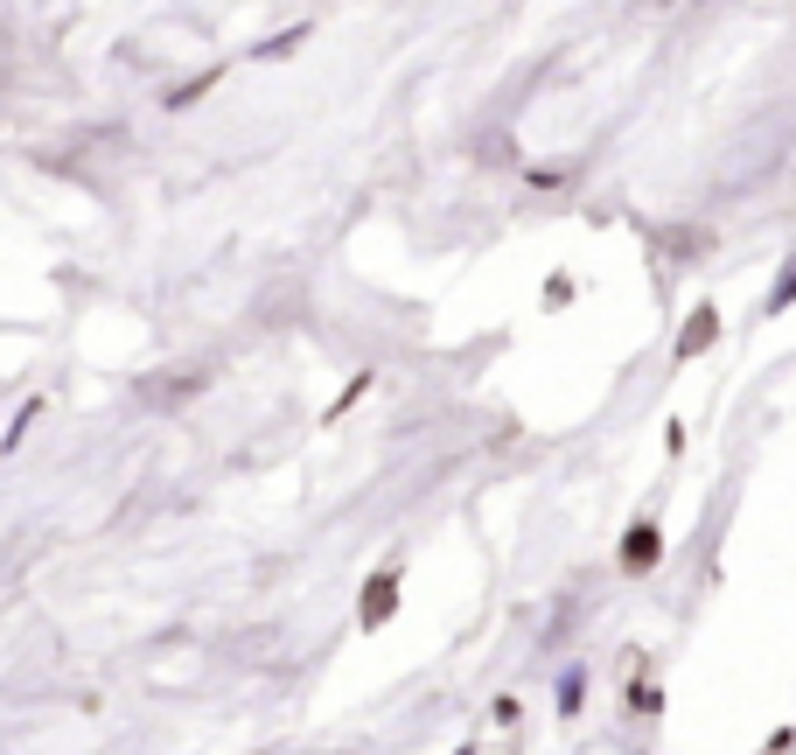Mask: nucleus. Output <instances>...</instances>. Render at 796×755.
Returning <instances> with one entry per match:
<instances>
[{
  "instance_id": "f257e3e1",
  "label": "nucleus",
  "mask_w": 796,
  "mask_h": 755,
  "mask_svg": "<svg viewBox=\"0 0 796 755\" xmlns=\"http://www.w3.org/2000/svg\"><path fill=\"white\" fill-rule=\"evenodd\" d=\"M622 566H636V574H643V566H657V525H636V532L622 539Z\"/></svg>"
}]
</instances>
